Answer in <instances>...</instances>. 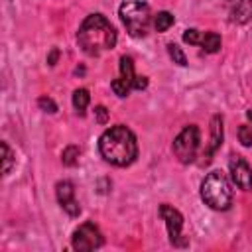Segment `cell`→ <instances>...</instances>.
I'll return each instance as SVG.
<instances>
[{"label":"cell","mask_w":252,"mask_h":252,"mask_svg":"<svg viewBox=\"0 0 252 252\" xmlns=\"http://www.w3.org/2000/svg\"><path fill=\"white\" fill-rule=\"evenodd\" d=\"M98 150H100V156L108 163L126 167L138 156V142L130 128L118 124V126H112L102 132V136L98 140Z\"/></svg>","instance_id":"cell-1"},{"label":"cell","mask_w":252,"mask_h":252,"mask_svg":"<svg viewBox=\"0 0 252 252\" xmlns=\"http://www.w3.org/2000/svg\"><path fill=\"white\" fill-rule=\"evenodd\" d=\"M77 41L87 55L96 57L116 45V32L102 14H91L81 24L77 32Z\"/></svg>","instance_id":"cell-2"},{"label":"cell","mask_w":252,"mask_h":252,"mask_svg":"<svg viewBox=\"0 0 252 252\" xmlns=\"http://www.w3.org/2000/svg\"><path fill=\"white\" fill-rule=\"evenodd\" d=\"M201 199L215 211H226L232 205V189L220 169H213L201 183Z\"/></svg>","instance_id":"cell-3"},{"label":"cell","mask_w":252,"mask_h":252,"mask_svg":"<svg viewBox=\"0 0 252 252\" xmlns=\"http://www.w3.org/2000/svg\"><path fill=\"white\" fill-rule=\"evenodd\" d=\"M120 18L132 37H144L150 28V6L142 0H128L120 6Z\"/></svg>","instance_id":"cell-4"},{"label":"cell","mask_w":252,"mask_h":252,"mask_svg":"<svg viewBox=\"0 0 252 252\" xmlns=\"http://www.w3.org/2000/svg\"><path fill=\"white\" fill-rule=\"evenodd\" d=\"M199 150V128L195 124L185 126L173 140V154L181 163H191Z\"/></svg>","instance_id":"cell-5"},{"label":"cell","mask_w":252,"mask_h":252,"mask_svg":"<svg viewBox=\"0 0 252 252\" xmlns=\"http://www.w3.org/2000/svg\"><path fill=\"white\" fill-rule=\"evenodd\" d=\"M102 234L98 230V226L91 220L83 222L75 232H73V238H71V244L75 250L79 252H89V250H94V248H100L102 246Z\"/></svg>","instance_id":"cell-6"},{"label":"cell","mask_w":252,"mask_h":252,"mask_svg":"<svg viewBox=\"0 0 252 252\" xmlns=\"http://www.w3.org/2000/svg\"><path fill=\"white\" fill-rule=\"evenodd\" d=\"M159 215L161 219L165 220V226H167V234H169V240L173 246H185L187 240L181 238V228H183V217L177 209H173L171 205H161L159 207Z\"/></svg>","instance_id":"cell-7"},{"label":"cell","mask_w":252,"mask_h":252,"mask_svg":"<svg viewBox=\"0 0 252 252\" xmlns=\"http://www.w3.org/2000/svg\"><path fill=\"white\" fill-rule=\"evenodd\" d=\"M230 167V177L234 181L236 187H240L242 191H250L252 189V169L248 165V161L240 156H232L228 161Z\"/></svg>","instance_id":"cell-8"},{"label":"cell","mask_w":252,"mask_h":252,"mask_svg":"<svg viewBox=\"0 0 252 252\" xmlns=\"http://www.w3.org/2000/svg\"><path fill=\"white\" fill-rule=\"evenodd\" d=\"M55 195H57L59 205L63 207V211L69 217H77L81 213V207H79V203L75 199V189H73L71 181H59L55 185Z\"/></svg>","instance_id":"cell-9"},{"label":"cell","mask_w":252,"mask_h":252,"mask_svg":"<svg viewBox=\"0 0 252 252\" xmlns=\"http://www.w3.org/2000/svg\"><path fill=\"white\" fill-rule=\"evenodd\" d=\"M120 79H122L130 89L142 91V89L148 87V79L134 73V61H132V57H128V55H122V57H120Z\"/></svg>","instance_id":"cell-10"},{"label":"cell","mask_w":252,"mask_h":252,"mask_svg":"<svg viewBox=\"0 0 252 252\" xmlns=\"http://www.w3.org/2000/svg\"><path fill=\"white\" fill-rule=\"evenodd\" d=\"M230 20L236 24H246L252 20V0H234L230 6Z\"/></svg>","instance_id":"cell-11"},{"label":"cell","mask_w":252,"mask_h":252,"mask_svg":"<svg viewBox=\"0 0 252 252\" xmlns=\"http://www.w3.org/2000/svg\"><path fill=\"white\" fill-rule=\"evenodd\" d=\"M220 144H222V118L217 114L211 120V142H209V148H207V158H211Z\"/></svg>","instance_id":"cell-12"},{"label":"cell","mask_w":252,"mask_h":252,"mask_svg":"<svg viewBox=\"0 0 252 252\" xmlns=\"http://www.w3.org/2000/svg\"><path fill=\"white\" fill-rule=\"evenodd\" d=\"M201 47L207 51V53H217L220 49V35L215 33V32H207L203 37H201Z\"/></svg>","instance_id":"cell-13"},{"label":"cell","mask_w":252,"mask_h":252,"mask_svg":"<svg viewBox=\"0 0 252 252\" xmlns=\"http://www.w3.org/2000/svg\"><path fill=\"white\" fill-rule=\"evenodd\" d=\"M173 22H175L173 14L163 10V12H158V16L154 18V28H156V32H167L173 26Z\"/></svg>","instance_id":"cell-14"},{"label":"cell","mask_w":252,"mask_h":252,"mask_svg":"<svg viewBox=\"0 0 252 252\" xmlns=\"http://www.w3.org/2000/svg\"><path fill=\"white\" fill-rule=\"evenodd\" d=\"M89 100H91V96H89V91L87 89H77L73 93V106H75V110L79 114H85V110L89 106Z\"/></svg>","instance_id":"cell-15"},{"label":"cell","mask_w":252,"mask_h":252,"mask_svg":"<svg viewBox=\"0 0 252 252\" xmlns=\"http://www.w3.org/2000/svg\"><path fill=\"white\" fill-rule=\"evenodd\" d=\"M0 146H2V171H4V175H6V173H10V169H12L14 154H12V150H10V146H8L6 142H2Z\"/></svg>","instance_id":"cell-16"},{"label":"cell","mask_w":252,"mask_h":252,"mask_svg":"<svg viewBox=\"0 0 252 252\" xmlns=\"http://www.w3.org/2000/svg\"><path fill=\"white\" fill-rule=\"evenodd\" d=\"M167 53H169V57L173 59V63H177V65H187V59H185V53L181 51V47H177L175 43H169L167 45Z\"/></svg>","instance_id":"cell-17"},{"label":"cell","mask_w":252,"mask_h":252,"mask_svg":"<svg viewBox=\"0 0 252 252\" xmlns=\"http://www.w3.org/2000/svg\"><path fill=\"white\" fill-rule=\"evenodd\" d=\"M61 159H63L65 165H75L77 159H79V148H77V146H67V148L63 150Z\"/></svg>","instance_id":"cell-18"},{"label":"cell","mask_w":252,"mask_h":252,"mask_svg":"<svg viewBox=\"0 0 252 252\" xmlns=\"http://www.w3.org/2000/svg\"><path fill=\"white\" fill-rule=\"evenodd\" d=\"M238 140H240V144H242L244 148H250V146H252V126L242 124V126L238 128Z\"/></svg>","instance_id":"cell-19"},{"label":"cell","mask_w":252,"mask_h":252,"mask_svg":"<svg viewBox=\"0 0 252 252\" xmlns=\"http://www.w3.org/2000/svg\"><path fill=\"white\" fill-rule=\"evenodd\" d=\"M201 32L199 30H195V28H189V30H185V33H183V41L185 43H189V45H197V43H201Z\"/></svg>","instance_id":"cell-20"},{"label":"cell","mask_w":252,"mask_h":252,"mask_svg":"<svg viewBox=\"0 0 252 252\" xmlns=\"http://www.w3.org/2000/svg\"><path fill=\"white\" fill-rule=\"evenodd\" d=\"M110 87H112V91H114V94H118V96H128V93L132 91L120 77L118 79H114L112 83H110Z\"/></svg>","instance_id":"cell-21"},{"label":"cell","mask_w":252,"mask_h":252,"mask_svg":"<svg viewBox=\"0 0 252 252\" xmlns=\"http://www.w3.org/2000/svg\"><path fill=\"white\" fill-rule=\"evenodd\" d=\"M37 104H39V108L45 110V112H57V104H55L49 96H41V98L37 100Z\"/></svg>","instance_id":"cell-22"},{"label":"cell","mask_w":252,"mask_h":252,"mask_svg":"<svg viewBox=\"0 0 252 252\" xmlns=\"http://www.w3.org/2000/svg\"><path fill=\"white\" fill-rule=\"evenodd\" d=\"M94 114H96V122H98V124H104L106 118H108V110H106L104 106H96V108H94Z\"/></svg>","instance_id":"cell-23"},{"label":"cell","mask_w":252,"mask_h":252,"mask_svg":"<svg viewBox=\"0 0 252 252\" xmlns=\"http://www.w3.org/2000/svg\"><path fill=\"white\" fill-rule=\"evenodd\" d=\"M57 55H59V51H57V49H51V53H49V57H47V63H49V65H55Z\"/></svg>","instance_id":"cell-24"},{"label":"cell","mask_w":252,"mask_h":252,"mask_svg":"<svg viewBox=\"0 0 252 252\" xmlns=\"http://www.w3.org/2000/svg\"><path fill=\"white\" fill-rule=\"evenodd\" d=\"M246 116H248V120H252V110H248V112H246Z\"/></svg>","instance_id":"cell-25"}]
</instances>
